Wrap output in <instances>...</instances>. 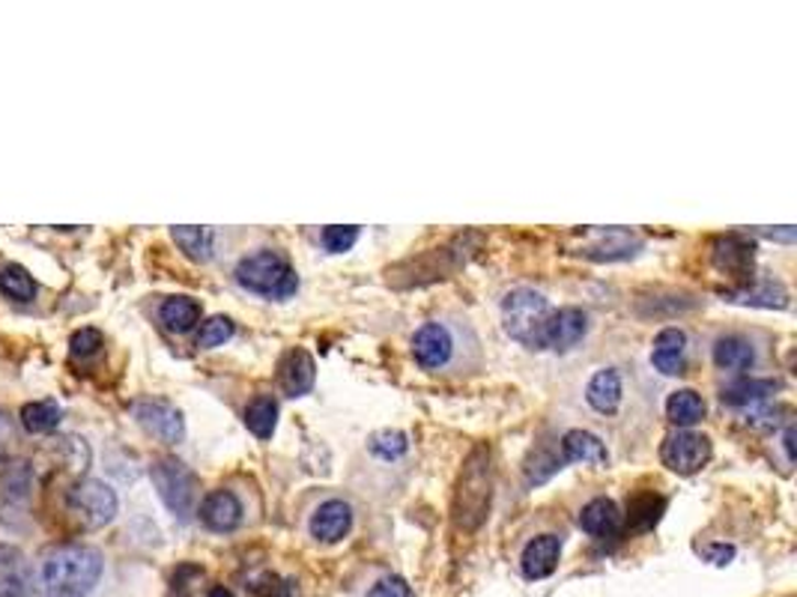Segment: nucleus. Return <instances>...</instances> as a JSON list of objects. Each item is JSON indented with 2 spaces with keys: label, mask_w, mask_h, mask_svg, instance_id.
Here are the masks:
<instances>
[{
  "label": "nucleus",
  "mask_w": 797,
  "mask_h": 597,
  "mask_svg": "<svg viewBox=\"0 0 797 597\" xmlns=\"http://www.w3.org/2000/svg\"><path fill=\"white\" fill-rule=\"evenodd\" d=\"M352 525V508L343 499H329L323 502L312 517V535L323 544H338L347 538Z\"/></svg>",
  "instance_id": "f3484780"
},
{
  "label": "nucleus",
  "mask_w": 797,
  "mask_h": 597,
  "mask_svg": "<svg viewBox=\"0 0 797 597\" xmlns=\"http://www.w3.org/2000/svg\"><path fill=\"white\" fill-rule=\"evenodd\" d=\"M589 335V314L582 308L553 311L544 332V350L568 352Z\"/></svg>",
  "instance_id": "ddd939ff"
},
{
  "label": "nucleus",
  "mask_w": 797,
  "mask_h": 597,
  "mask_svg": "<svg viewBox=\"0 0 797 597\" xmlns=\"http://www.w3.org/2000/svg\"><path fill=\"white\" fill-rule=\"evenodd\" d=\"M63 504L84 529H102L117 517V493L99 478H84L69 485L63 493Z\"/></svg>",
  "instance_id": "423d86ee"
},
{
  "label": "nucleus",
  "mask_w": 797,
  "mask_h": 597,
  "mask_svg": "<svg viewBox=\"0 0 797 597\" xmlns=\"http://www.w3.org/2000/svg\"><path fill=\"white\" fill-rule=\"evenodd\" d=\"M171 237L179 246V251L195 263H207L212 258V246H216V234L209 227H192V225H176L171 227Z\"/></svg>",
  "instance_id": "393cba45"
},
{
  "label": "nucleus",
  "mask_w": 797,
  "mask_h": 597,
  "mask_svg": "<svg viewBox=\"0 0 797 597\" xmlns=\"http://www.w3.org/2000/svg\"><path fill=\"white\" fill-rule=\"evenodd\" d=\"M586 401L594 412L612 415L622 406V373L615 368H603V371L594 373L586 386Z\"/></svg>",
  "instance_id": "4be33fe9"
},
{
  "label": "nucleus",
  "mask_w": 797,
  "mask_h": 597,
  "mask_svg": "<svg viewBox=\"0 0 797 597\" xmlns=\"http://www.w3.org/2000/svg\"><path fill=\"white\" fill-rule=\"evenodd\" d=\"M159 319L165 323V329L186 335V332L195 329L197 319H200V305L188 296H171L159 305Z\"/></svg>",
  "instance_id": "a878e982"
},
{
  "label": "nucleus",
  "mask_w": 797,
  "mask_h": 597,
  "mask_svg": "<svg viewBox=\"0 0 797 597\" xmlns=\"http://www.w3.org/2000/svg\"><path fill=\"white\" fill-rule=\"evenodd\" d=\"M233 332H237V326H233V319L230 317H209L207 323H200V332H197V347L200 350H212V347H221L225 340L233 338Z\"/></svg>",
  "instance_id": "72a5a7b5"
},
{
  "label": "nucleus",
  "mask_w": 797,
  "mask_h": 597,
  "mask_svg": "<svg viewBox=\"0 0 797 597\" xmlns=\"http://www.w3.org/2000/svg\"><path fill=\"white\" fill-rule=\"evenodd\" d=\"M19 448V431L7 412L0 410V460H10V454Z\"/></svg>",
  "instance_id": "4c0bfd02"
},
{
  "label": "nucleus",
  "mask_w": 797,
  "mask_h": 597,
  "mask_svg": "<svg viewBox=\"0 0 797 597\" xmlns=\"http://www.w3.org/2000/svg\"><path fill=\"white\" fill-rule=\"evenodd\" d=\"M561 556V538L559 535H538L532 538L520 556V567H523V577L526 579H547L556 567H559Z\"/></svg>",
  "instance_id": "dca6fc26"
},
{
  "label": "nucleus",
  "mask_w": 797,
  "mask_h": 597,
  "mask_svg": "<svg viewBox=\"0 0 797 597\" xmlns=\"http://www.w3.org/2000/svg\"><path fill=\"white\" fill-rule=\"evenodd\" d=\"M0 293L12 302H31L36 296V281L28 269L10 263V267L0 269Z\"/></svg>",
  "instance_id": "473e14b6"
},
{
  "label": "nucleus",
  "mask_w": 797,
  "mask_h": 597,
  "mask_svg": "<svg viewBox=\"0 0 797 597\" xmlns=\"http://www.w3.org/2000/svg\"><path fill=\"white\" fill-rule=\"evenodd\" d=\"M63 422V410L57 401H33L21 406V424L28 433H52Z\"/></svg>",
  "instance_id": "2f4dec72"
},
{
  "label": "nucleus",
  "mask_w": 797,
  "mask_h": 597,
  "mask_svg": "<svg viewBox=\"0 0 797 597\" xmlns=\"http://www.w3.org/2000/svg\"><path fill=\"white\" fill-rule=\"evenodd\" d=\"M684 352H687V335L669 326L654 338L652 365L666 377H675V373L684 371Z\"/></svg>",
  "instance_id": "5701e85b"
},
{
  "label": "nucleus",
  "mask_w": 797,
  "mask_h": 597,
  "mask_svg": "<svg viewBox=\"0 0 797 597\" xmlns=\"http://www.w3.org/2000/svg\"><path fill=\"white\" fill-rule=\"evenodd\" d=\"M31 567L19 546L0 544V597H31Z\"/></svg>",
  "instance_id": "a211bd4d"
},
{
  "label": "nucleus",
  "mask_w": 797,
  "mask_h": 597,
  "mask_svg": "<svg viewBox=\"0 0 797 597\" xmlns=\"http://www.w3.org/2000/svg\"><path fill=\"white\" fill-rule=\"evenodd\" d=\"M660 460L673 473L696 475L711 460V439L694 431L669 433L660 445Z\"/></svg>",
  "instance_id": "6e6552de"
},
{
  "label": "nucleus",
  "mask_w": 797,
  "mask_h": 597,
  "mask_svg": "<svg viewBox=\"0 0 797 597\" xmlns=\"http://www.w3.org/2000/svg\"><path fill=\"white\" fill-rule=\"evenodd\" d=\"M714 365L720 371L744 373L756 365V350L753 344L741 335H725L714 344Z\"/></svg>",
  "instance_id": "b1692460"
},
{
  "label": "nucleus",
  "mask_w": 797,
  "mask_h": 597,
  "mask_svg": "<svg viewBox=\"0 0 797 597\" xmlns=\"http://www.w3.org/2000/svg\"><path fill=\"white\" fill-rule=\"evenodd\" d=\"M663 511H666V499L657 493H640L627 502V525L636 532H648L660 523Z\"/></svg>",
  "instance_id": "c756f323"
},
{
  "label": "nucleus",
  "mask_w": 797,
  "mask_h": 597,
  "mask_svg": "<svg viewBox=\"0 0 797 597\" xmlns=\"http://www.w3.org/2000/svg\"><path fill=\"white\" fill-rule=\"evenodd\" d=\"M771 239H783V242H791L795 239V227H786V230H765Z\"/></svg>",
  "instance_id": "a19ab883"
},
{
  "label": "nucleus",
  "mask_w": 797,
  "mask_h": 597,
  "mask_svg": "<svg viewBox=\"0 0 797 597\" xmlns=\"http://www.w3.org/2000/svg\"><path fill=\"white\" fill-rule=\"evenodd\" d=\"M33 466L12 460L0 469V520L12 529H21L31 514Z\"/></svg>",
  "instance_id": "0eeeda50"
},
{
  "label": "nucleus",
  "mask_w": 797,
  "mask_h": 597,
  "mask_svg": "<svg viewBox=\"0 0 797 597\" xmlns=\"http://www.w3.org/2000/svg\"><path fill=\"white\" fill-rule=\"evenodd\" d=\"M413 359L418 368H425V371H439V368H446L451 356H455V338H451V332H448L446 323H439V319H430L425 326H418L413 335Z\"/></svg>",
  "instance_id": "9b49d317"
},
{
  "label": "nucleus",
  "mask_w": 797,
  "mask_h": 597,
  "mask_svg": "<svg viewBox=\"0 0 797 597\" xmlns=\"http://www.w3.org/2000/svg\"><path fill=\"white\" fill-rule=\"evenodd\" d=\"M591 237V242L582 246L580 254H586L589 260H598V263H612V260H627L633 258L636 251L642 248V239L631 230H622V227H591L586 230Z\"/></svg>",
  "instance_id": "f8f14e48"
},
{
  "label": "nucleus",
  "mask_w": 797,
  "mask_h": 597,
  "mask_svg": "<svg viewBox=\"0 0 797 597\" xmlns=\"http://www.w3.org/2000/svg\"><path fill=\"white\" fill-rule=\"evenodd\" d=\"M197 517H200V523L207 525L209 532L225 535V532H233L242 523V502L230 490H212L197 508Z\"/></svg>",
  "instance_id": "2eb2a0df"
},
{
  "label": "nucleus",
  "mask_w": 797,
  "mask_h": 597,
  "mask_svg": "<svg viewBox=\"0 0 797 597\" xmlns=\"http://www.w3.org/2000/svg\"><path fill=\"white\" fill-rule=\"evenodd\" d=\"M356 239H359V227L356 225H329L320 234L323 248H326L329 254H343V251H350V248L356 246Z\"/></svg>",
  "instance_id": "c9c22d12"
},
{
  "label": "nucleus",
  "mask_w": 797,
  "mask_h": 597,
  "mask_svg": "<svg viewBox=\"0 0 797 597\" xmlns=\"http://www.w3.org/2000/svg\"><path fill=\"white\" fill-rule=\"evenodd\" d=\"M774 392H777V382L774 380H750V377H744V380L725 386L720 398L729 406H753V403L767 401Z\"/></svg>",
  "instance_id": "7c9ffc66"
},
{
  "label": "nucleus",
  "mask_w": 797,
  "mask_h": 597,
  "mask_svg": "<svg viewBox=\"0 0 797 597\" xmlns=\"http://www.w3.org/2000/svg\"><path fill=\"white\" fill-rule=\"evenodd\" d=\"M317 380V365L314 356L302 347H293L279 361V386L287 398H305Z\"/></svg>",
  "instance_id": "4468645a"
},
{
  "label": "nucleus",
  "mask_w": 797,
  "mask_h": 597,
  "mask_svg": "<svg viewBox=\"0 0 797 597\" xmlns=\"http://www.w3.org/2000/svg\"><path fill=\"white\" fill-rule=\"evenodd\" d=\"M702 553H705V558H708V562H714V565L723 567V565H729L732 558H735V546H732V544H711V546H705Z\"/></svg>",
  "instance_id": "ea45409f"
},
{
  "label": "nucleus",
  "mask_w": 797,
  "mask_h": 597,
  "mask_svg": "<svg viewBox=\"0 0 797 597\" xmlns=\"http://www.w3.org/2000/svg\"><path fill=\"white\" fill-rule=\"evenodd\" d=\"M207 597H233V591H230V588H225V586H212V588H209Z\"/></svg>",
  "instance_id": "79ce46f5"
},
{
  "label": "nucleus",
  "mask_w": 797,
  "mask_h": 597,
  "mask_svg": "<svg viewBox=\"0 0 797 597\" xmlns=\"http://www.w3.org/2000/svg\"><path fill=\"white\" fill-rule=\"evenodd\" d=\"M559 452L561 457H565V464H610L607 445L601 443V436H594L591 431H568L561 436Z\"/></svg>",
  "instance_id": "aec40b11"
},
{
  "label": "nucleus",
  "mask_w": 797,
  "mask_h": 597,
  "mask_svg": "<svg viewBox=\"0 0 797 597\" xmlns=\"http://www.w3.org/2000/svg\"><path fill=\"white\" fill-rule=\"evenodd\" d=\"M725 302L750 305V308H786L788 293L779 281H750L746 287L725 290Z\"/></svg>",
  "instance_id": "412c9836"
},
{
  "label": "nucleus",
  "mask_w": 797,
  "mask_h": 597,
  "mask_svg": "<svg viewBox=\"0 0 797 597\" xmlns=\"http://www.w3.org/2000/svg\"><path fill=\"white\" fill-rule=\"evenodd\" d=\"M580 529L586 535L598 538V541L615 538L622 532V511H619V504L607 499V496L591 499L580 511Z\"/></svg>",
  "instance_id": "6ab92c4d"
},
{
  "label": "nucleus",
  "mask_w": 797,
  "mask_h": 597,
  "mask_svg": "<svg viewBox=\"0 0 797 597\" xmlns=\"http://www.w3.org/2000/svg\"><path fill=\"white\" fill-rule=\"evenodd\" d=\"M99 347H102V332L96 329H78L73 335V340H69V350H73V356H78V359L96 356Z\"/></svg>",
  "instance_id": "e433bc0d"
},
{
  "label": "nucleus",
  "mask_w": 797,
  "mask_h": 597,
  "mask_svg": "<svg viewBox=\"0 0 797 597\" xmlns=\"http://www.w3.org/2000/svg\"><path fill=\"white\" fill-rule=\"evenodd\" d=\"M279 424V401L272 394H258L254 401L245 406V427H249L258 439H272Z\"/></svg>",
  "instance_id": "bb28decb"
},
{
  "label": "nucleus",
  "mask_w": 797,
  "mask_h": 597,
  "mask_svg": "<svg viewBox=\"0 0 797 597\" xmlns=\"http://www.w3.org/2000/svg\"><path fill=\"white\" fill-rule=\"evenodd\" d=\"M132 415L146 433H153L159 443L176 445L183 443L186 436V422H183V412L176 410L174 403L162 401V398H144L132 406Z\"/></svg>",
  "instance_id": "1a4fd4ad"
},
{
  "label": "nucleus",
  "mask_w": 797,
  "mask_h": 597,
  "mask_svg": "<svg viewBox=\"0 0 797 597\" xmlns=\"http://www.w3.org/2000/svg\"><path fill=\"white\" fill-rule=\"evenodd\" d=\"M711 258H714L717 272L735 279L738 287H746V284L753 281V272H756V246L746 237H741V234H729V237L717 239Z\"/></svg>",
  "instance_id": "9d476101"
},
{
  "label": "nucleus",
  "mask_w": 797,
  "mask_h": 597,
  "mask_svg": "<svg viewBox=\"0 0 797 597\" xmlns=\"http://www.w3.org/2000/svg\"><path fill=\"white\" fill-rule=\"evenodd\" d=\"M368 597H415L410 583L401 577H383L368 591Z\"/></svg>",
  "instance_id": "58836bf2"
},
{
  "label": "nucleus",
  "mask_w": 797,
  "mask_h": 597,
  "mask_svg": "<svg viewBox=\"0 0 797 597\" xmlns=\"http://www.w3.org/2000/svg\"><path fill=\"white\" fill-rule=\"evenodd\" d=\"M561 466H565V457L556 445H538L535 452L528 454L526 460V485L528 487H538V485H547L553 475L559 473Z\"/></svg>",
  "instance_id": "c85d7f7f"
},
{
  "label": "nucleus",
  "mask_w": 797,
  "mask_h": 597,
  "mask_svg": "<svg viewBox=\"0 0 797 597\" xmlns=\"http://www.w3.org/2000/svg\"><path fill=\"white\" fill-rule=\"evenodd\" d=\"M549 314H553V308H549L547 296H541L538 290L532 287L511 290L502 298L505 332L528 350H544V332H547Z\"/></svg>",
  "instance_id": "20e7f679"
},
{
  "label": "nucleus",
  "mask_w": 797,
  "mask_h": 597,
  "mask_svg": "<svg viewBox=\"0 0 797 597\" xmlns=\"http://www.w3.org/2000/svg\"><path fill=\"white\" fill-rule=\"evenodd\" d=\"M237 284L254 296L279 298L281 302V298H291L299 290V275L279 251L260 248V251L237 263Z\"/></svg>",
  "instance_id": "7ed1b4c3"
},
{
  "label": "nucleus",
  "mask_w": 797,
  "mask_h": 597,
  "mask_svg": "<svg viewBox=\"0 0 797 597\" xmlns=\"http://www.w3.org/2000/svg\"><path fill=\"white\" fill-rule=\"evenodd\" d=\"M150 478H153L159 499L165 502L167 511H171L179 523L192 520L197 504L195 473H192L183 460H176V457H159L153 469H150Z\"/></svg>",
  "instance_id": "39448f33"
},
{
  "label": "nucleus",
  "mask_w": 797,
  "mask_h": 597,
  "mask_svg": "<svg viewBox=\"0 0 797 597\" xmlns=\"http://www.w3.org/2000/svg\"><path fill=\"white\" fill-rule=\"evenodd\" d=\"M493 502V464H490V448L478 445L469 452L460 469L455 493V523L463 532H476L490 514Z\"/></svg>",
  "instance_id": "f03ea898"
},
{
  "label": "nucleus",
  "mask_w": 797,
  "mask_h": 597,
  "mask_svg": "<svg viewBox=\"0 0 797 597\" xmlns=\"http://www.w3.org/2000/svg\"><path fill=\"white\" fill-rule=\"evenodd\" d=\"M666 419L678 427H690V424L702 422L705 419V401L702 394H696L694 389H678L669 394L666 401Z\"/></svg>",
  "instance_id": "cd10ccee"
},
{
  "label": "nucleus",
  "mask_w": 797,
  "mask_h": 597,
  "mask_svg": "<svg viewBox=\"0 0 797 597\" xmlns=\"http://www.w3.org/2000/svg\"><path fill=\"white\" fill-rule=\"evenodd\" d=\"M380 460H397V457H404L406 448H410V439H406V433L401 431H376L371 436V443H368Z\"/></svg>",
  "instance_id": "f704fd0d"
},
{
  "label": "nucleus",
  "mask_w": 797,
  "mask_h": 597,
  "mask_svg": "<svg viewBox=\"0 0 797 597\" xmlns=\"http://www.w3.org/2000/svg\"><path fill=\"white\" fill-rule=\"evenodd\" d=\"M102 556L94 546L61 544L45 550L36 567L40 597H87L102 577Z\"/></svg>",
  "instance_id": "f257e3e1"
}]
</instances>
